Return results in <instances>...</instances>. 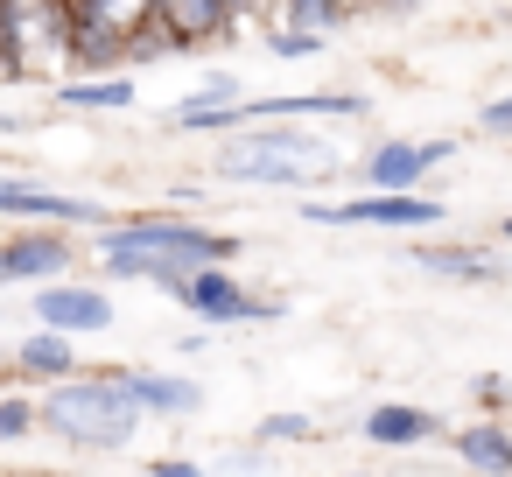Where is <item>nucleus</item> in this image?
Wrapping results in <instances>:
<instances>
[{"label":"nucleus","mask_w":512,"mask_h":477,"mask_svg":"<svg viewBox=\"0 0 512 477\" xmlns=\"http://www.w3.org/2000/svg\"><path fill=\"white\" fill-rule=\"evenodd\" d=\"M239 22L246 8H232V0H155V36L169 43V57H204Z\"/></svg>","instance_id":"obj_10"},{"label":"nucleus","mask_w":512,"mask_h":477,"mask_svg":"<svg viewBox=\"0 0 512 477\" xmlns=\"http://www.w3.org/2000/svg\"><path fill=\"white\" fill-rule=\"evenodd\" d=\"M470 400L484 407V421H498V414H512V379L505 372H477L470 379Z\"/></svg>","instance_id":"obj_21"},{"label":"nucleus","mask_w":512,"mask_h":477,"mask_svg":"<svg viewBox=\"0 0 512 477\" xmlns=\"http://www.w3.org/2000/svg\"><path fill=\"white\" fill-rule=\"evenodd\" d=\"M113 232L134 239V246H148V253H162L183 274H204V267H232L239 260V239L232 232H218L204 218H183V211H127V218H113Z\"/></svg>","instance_id":"obj_4"},{"label":"nucleus","mask_w":512,"mask_h":477,"mask_svg":"<svg viewBox=\"0 0 512 477\" xmlns=\"http://www.w3.org/2000/svg\"><path fill=\"white\" fill-rule=\"evenodd\" d=\"M295 218L302 225H323V232H428L449 218V204L435 190L421 197H295Z\"/></svg>","instance_id":"obj_3"},{"label":"nucleus","mask_w":512,"mask_h":477,"mask_svg":"<svg viewBox=\"0 0 512 477\" xmlns=\"http://www.w3.org/2000/svg\"><path fill=\"white\" fill-rule=\"evenodd\" d=\"M176 302H183L197 323H218V330H232V323H274V316H281V295H253L232 267H204V274H190Z\"/></svg>","instance_id":"obj_9"},{"label":"nucleus","mask_w":512,"mask_h":477,"mask_svg":"<svg viewBox=\"0 0 512 477\" xmlns=\"http://www.w3.org/2000/svg\"><path fill=\"white\" fill-rule=\"evenodd\" d=\"M120 386H127V400H134V414L148 421H183V414H204V386L197 379H183V372H141V365H120Z\"/></svg>","instance_id":"obj_14"},{"label":"nucleus","mask_w":512,"mask_h":477,"mask_svg":"<svg viewBox=\"0 0 512 477\" xmlns=\"http://www.w3.org/2000/svg\"><path fill=\"white\" fill-rule=\"evenodd\" d=\"M407 260L421 274H435V281H456V288H498L505 281V260L491 246H477V239H421Z\"/></svg>","instance_id":"obj_12"},{"label":"nucleus","mask_w":512,"mask_h":477,"mask_svg":"<svg viewBox=\"0 0 512 477\" xmlns=\"http://www.w3.org/2000/svg\"><path fill=\"white\" fill-rule=\"evenodd\" d=\"M456 477H512V428L505 421H463L449 428Z\"/></svg>","instance_id":"obj_16"},{"label":"nucleus","mask_w":512,"mask_h":477,"mask_svg":"<svg viewBox=\"0 0 512 477\" xmlns=\"http://www.w3.org/2000/svg\"><path fill=\"white\" fill-rule=\"evenodd\" d=\"M71 267H78L71 232H43V225L0 232V288H50V281H71Z\"/></svg>","instance_id":"obj_8"},{"label":"nucleus","mask_w":512,"mask_h":477,"mask_svg":"<svg viewBox=\"0 0 512 477\" xmlns=\"http://www.w3.org/2000/svg\"><path fill=\"white\" fill-rule=\"evenodd\" d=\"M267 57H281V64H316V57H330V43H323V36H302V29H267Z\"/></svg>","instance_id":"obj_19"},{"label":"nucleus","mask_w":512,"mask_h":477,"mask_svg":"<svg viewBox=\"0 0 512 477\" xmlns=\"http://www.w3.org/2000/svg\"><path fill=\"white\" fill-rule=\"evenodd\" d=\"M253 127H309V120H365L372 99L365 92H274V99H246Z\"/></svg>","instance_id":"obj_13"},{"label":"nucleus","mask_w":512,"mask_h":477,"mask_svg":"<svg viewBox=\"0 0 512 477\" xmlns=\"http://www.w3.org/2000/svg\"><path fill=\"white\" fill-rule=\"evenodd\" d=\"M344 477H379V470H344Z\"/></svg>","instance_id":"obj_27"},{"label":"nucleus","mask_w":512,"mask_h":477,"mask_svg":"<svg viewBox=\"0 0 512 477\" xmlns=\"http://www.w3.org/2000/svg\"><path fill=\"white\" fill-rule=\"evenodd\" d=\"M57 106H71V113H120V106H134V78H64Z\"/></svg>","instance_id":"obj_17"},{"label":"nucleus","mask_w":512,"mask_h":477,"mask_svg":"<svg viewBox=\"0 0 512 477\" xmlns=\"http://www.w3.org/2000/svg\"><path fill=\"white\" fill-rule=\"evenodd\" d=\"M8 477H43V470H8Z\"/></svg>","instance_id":"obj_28"},{"label":"nucleus","mask_w":512,"mask_h":477,"mask_svg":"<svg viewBox=\"0 0 512 477\" xmlns=\"http://www.w3.org/2000/svg\"><path fill=\"white\" fill-rule=\"evenodd\" d=\"M8 372H15L22 386H64V379H78V372H85V358H78V344H71V337H57V330H29V337H15Z\"/></svg>","instance_id":"obj_15"},{"label":"nucleus","mask_w":512,"mask_h":477,"mask_svg":"<svg viewBox=\"0 0 512 477\" xmlns=\"http://www.w3.org/2000/svg\"><path fill=\"white\" fill-rule=\"evenodd\" d=\"M29 316H36V330H57V337L78 344V337L113 330V288L92 281V274H71V281L36 288V295H29Z\"/></svg>","instance_id":"obj_6"},{"label":"nucleus","mask_w":512,"mask_h":477,"mask_svg":"<svg viewBox=\"0 0 512 477\" xmlns=\"http://www.w3.org/2000/svg\"><path fill=\"white\" fill-rule=\"evenodd\" d=\"M218 470H225V477H260V470H267V456H260V449H232Z\"/></svg>","instance_id":"obj_23"},{"label":"nucleus","mask_w":512,"mask_h":477,"mask_svg":"<svg viewBox=\"0 0 512 477\" xmlns=\"http://www.w3.org/2000/svg\"><path fill=\"white\" fill-rule=\"evenodd\" d=\"M491 239H505V246H512V218H498V225H491Z\"/></svg>","instance_id":"obj_26"},{"label":"nucleus","mask_w":512,"mask_h":477,"mask_svg":"<svg viewBox=\"0 0 512 477\" xmlns=\"http://www.w3.org/2000/svg\"><path fill=\"white\" fill-rule=\"evenodd\" d=\"M0 218H15V225H43V232H78V225H113L106 218V204H92V197H71V190H50V183H36L29 169L22 176H0Z\"/></svg>","instance_id":"obj_7"},{"label":"nucleus","mask_w":512,"mask_h":477,"mask_svg":"<svg viewBox=\"0 0 512 477\" xmlns=\"http://www.w3.org/2000/svg\"><path fill=\"white\" fill-rule=\"evenodd\" d=\"M449 428H442V414L435 407H414V400H379V407H365V421H358V442H372V449H386V456H414V449H428V442H442Z\"/></svg>","instance_id":"obj_11"},{"label":"nucleus","mask_w":512,"mask_h":477,"mask_svg":"<svg viewBox=\"0 0 512 477\" xmlns=\"http://www.w3.org/2000/svg\"><path fill=\"white\" fill-rule=\"evenodd\" d=\"M29 127V113H0V134H22Z\"/></svg>","instance_id":"obj_25"},{"label":"nucleus","mask_w":512,"mask_h":477,"mask_svg":"<svg viewBox=\"0 0 512 477\" xmlns=\"http://www.w3.org/2000/svg\"><path fill=\"white\" fill-rule=\"evenodd\" d=\"M36 435V400L29 393H0V449Z\"/></svg>","instance_id":"obj_20"},{"label":"nucleus","mask_w":512,"mask_h":477,"mask_svg":"<svg viewBox=\"0 0 512 477\" xmlns=\"http://www.w3.org/2000/svg\"><path fill=\"white\" fill-rule=\"evenodd\" d=\"M0 78L8 85H43L71 78V29L64 0H0Z\"/></svg>","instance_id":"obj_2"},{"label":"nucleus","mask_w":512,"mask_h":477,"mask_svg":"<svg viewBox=\"0 0 512 477\" xmlns=\"http://www.w3.org/2000/svg\"><path fill=\"white\" fill-rule=\"evenodd\" d=\"M253 442H260V449H288V442H316V414H295V407H281V414H260V428H253Z\"/></svg>","instance_id":"obj_18"},{"label":"nucleus","mask_w":512,"mask_h":477,"mask_svg":"<svg viewBox=\"0 0 512 477\" xmlns=\"http://www.w3.org/2000/svg\"><path fill=\"white\" fill-rule=\"evenodd\" d=\"M148 477H211L204 463H190V456H155L148 463Z\"/></svg>","instance_id":"obj_24"},{"label":"nucleus","mask_w":512,"mask_h":477,"mask_svg":"<svg viewBox=\"0 0 512 477\" xmlns=\"http://www.w3.org/2000/svg\"><path fill=\"white\" fill-rule=\"evenodd\" d=\"M449 155H456L449 134H421V141L393 134V141H372V148L358 155V197H421L428 176H435Z\"/></svg>","instance_id":"obj_5"},{"label":"nucleus","mask_w":512,"mask_h":477,"mask_svg":"<svg viewBox=\"0 0 512 477\" xmlns=\"http://www.w3.org/2000/svg\"><path fill=\"white\" fill-rule=\"evenodd\" d=\"M477 134L512 141V92H498V99H484V106H477Z\"/></svg>","instance_id":"obj_22"},{"label":"nucleus","mask_w":512,"mask_h":477,"mask_svg":"<svg viewBox=\"0 0 512 477\" xmlns=\"http://www.w3.org/2000/svg\"><path fill=\"white\" fill-rule=\"evenodd\" d=\"M36 435L71 442V449H127L141 435V414H134L127 386H120V365H106V372L85 365L78 379L43 386L36 393Z\"/></svg>","instance_id":"obj_1"}]
</instances>
